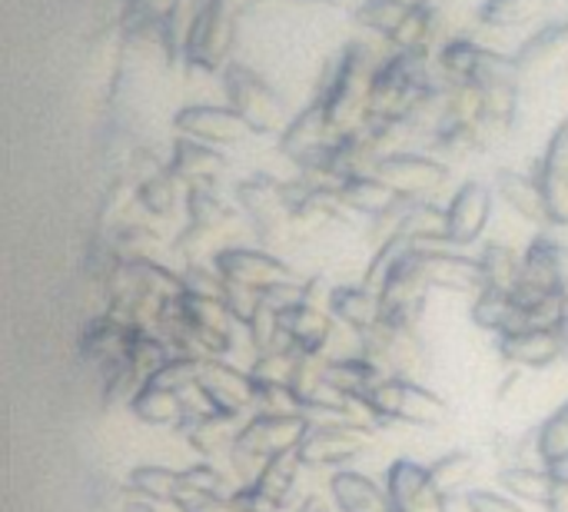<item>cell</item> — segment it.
Segmentation results:
<instances>
[{
    "label": "cell",
    "mask_w": 568,
    "mask_h": 512,
    "mask_svg": "<svg viewBox=\"0 0 568 512\" xmlns=\"http://www.w3.org/2000/svg\"><path fill=\"white\" fill-rule=\"evenodd\" d=\"M173 127L180 137L216 147V150H230L240 147L250 133V127L243 123V117L233 107H213V103H193L183 107L173 117Z\"/></svg>",
    "instance_id": "12"
},
{
    "label": "cell",
    "mask_w": 568,
    "mask_h": 512,
    "mask_svg": "<svg viewBox=\"0 0 568 512\" xmlns=\"http://www.w3.org/2000/svg\"><path fill=\"white\" fill-rule=\"evenodd\" d=\"M489 147H493V140L473 120H443L436 127V150H443L453 160H466V157L483 153Z\"/></svg>",
    "instance_id": "36"
},
{
    "label": "cell",
    "mask_w": 568,
    "mask_h": 512,
    "mask_svg": "<svg viewBox=\"0 0 568 512\" xmlns=\"http://www.w3.org/2000/svg\"><path fill=\"white\" fill-rule=\"evenodd\" d=\"M180 203H186L183 197V183L170 173V170H156L153 177H143L136 183V207L156 220H166L180 210Z\"/></svg>",
    "instance_id": "30"
},
{
    "label": "cell",
    "mask_w": 568,
    "mask_h": 512,
    "mask_svg": "<svg viewBox=\"0 0 568 512\" xmlns=\"http://www.w3.org/2000/svg\"><path fill=\"white\" fill-rule=\"evenodd\" d=\"M236 20H240V13L230 10L223 0L200 3L183 67L193 73H223L230 67V50L236 40Z\"/></svg>",
    "instance_id": "8"
},
{
    "label": "cell",
    "mask_w": 568,
    "mask_h": 512,
    "mask_svg": "<svg viewBox=\"0 0 568 512\" xmlns=\"http://www.w3.org/2000/svg\"><path fill=\"white\" fill-rule=\"evenodd\" d=\"M559 413H562V416H566V420H568V400H566V403H562V406H559Z\"/></svg>",
    "instance_id": "54"
},
{
    "label": "cell",
    "mask_w": 568,
    "mask_h": 512,
    "mask_svg": "<svg viewBox=\"0 0 568 512\" xmlns=\"http://www.w3.org/2000/svg\"><path fill=\"white\" fill-rule=\"evenodd\" d=\"M183 493H203V496H230L223 473L213 463H196L183 470Z\"/></svg>",
    "instance_id": "46"
},
{
    "label": "cell",
    "mask_w": 568,
    "mask_h": 512,
    "mask_svg": "<svg viewBox=\"0 0 568 512\" xmlns=\"http://www.w3.org/2000/svg\"><path fill=\"white\" fill-rule=\"evenodd\" d=\"M549 223L552 227H568V120L559 123V130L549 137V147L536 167Z\"/></svg>",
    "instance_id": "18"
},
{
    "label": "cell",
    "mask_w": 568,
    "mask_h": 512,
    "mask_svg": "<svg viewBox=\"0 0 568 512\" xmlns=\"http://www.w3.org/2000/svg\"><path fill=\"white\" fill-rule=\"evenodd\" d=\"M366 137L369 143L376 147L379 160L389 157V153H403V147L419 133V127L406 117V113H376L366 120Z\"/></svg>",
    "instance_id": "38"
},
{
    "label": "cell",
    "mask_w": 568,
    "mask_h": 512,
    "mask_svg": "<svg viewBox=\"0 0 568 512\" xmlns=\"http://www.w3.org/2000/svg\"><path fill=\"white\" fill-rule=\"evenodd\" d=\"M496 193L526 223H532V227H552L549 223V210H546V197H542V187H539V177L536 173L503 170L499 180H496Z\"/></svg>",
    "instance_id": "23"
},
{
    "label": "cell",
    "mask_w": 568,
    "mask_h": 512,
    "mask_svg": "<svg viewBox=\"0 0 568 512\" xmlns=\"http://www.w3.org/2000/svg\"><path fill=\"white\" fill-rule=\"evenodd\" d=\"M183 210H186V223L203 227V230H210V233H223V230L236 220V207L226 203V200H223L213 187H206V183L186 190Z\"/></svg>",
    "instance_id": "31"
},
{
    "label": "cell",
    "mask_w": 568,
    "mask_h": 512,
    "mask_svg": "<svg viewBox=\"0 0 568 512\" xmlns=\"http://www.w3.org/2000/svg\"><path fill=\"white\" fill-rule=\"evenodd\" d=\"M473 323L479 330H486V333H496V337L513 333L519 327V303H516V297L506 293V290H493V287L479 290L476 300H473Z\"/></svg>",
    "instance_id": "29"
},
{
    "label": "cell",
    "mask_w": 568,
    "mask_h": 512,
    "mask_svg": "<svg viewBox=\"0 0 568 512\" xmlns=\"http://www.w3.org/2000/svg\"><path fill=\"white\" fill-rule=\"evenodd\" d=\"M180 280H183V293H190V297H213V300L226 297V283H223L220 270L213 267V260L210 263H190L180 273Z\"/></svg>",
    "instance_id": "45"
},
{
    "label": "cell",
    "mask_w": 568,
    "mask_h": 512,
    "mask_svg": "<svg viewBox=\"0 0 568 512\" xmlns=\"http://www.w3.org/2000/svg\"><path fill=\"white\" fill-rule=\"evenodd\" d=\"M220 80H223L226 107H233L243 117L250 133H283L286 130L290 120H286L280 93L250 63L230 60V67L220 73Z\"/></svg>",
    "instance_id": "4"
},
{
    "label": "cell",
    "mask_w": 568,
    "mask_h": 512,
    "mask_svg": "<svg viewBox=\"0 0 568 512\" xmlns=\"http://www.w3.org/2000/svg\"><path fill=\"white\" fill-rule=\"evenodd\" d=\"M369 406L379 423H409V426H443L449 420V403L416 383L413 377H386L373 396Z\"/></svg>",
    "instance_id": "6"
},
{
    "label": "cell",
    "mask_w": 568,
    "mask_h": 512,
    "mask_svg": "<svg viewBox=\"0 0 568 512\" xmlns=\"http://www.w3.org/2000/svg\"><path fill=\"white\" fill-rule=\"evenodd\" d=\"M186 190L190 187H203L210 180H216L223 170H226V153L216 150V147H206V143H196V140H186L180 137L176 147H173V160L166 167Z\"/></svg>",
    "instance_id": "22"
},
{
    "label": "cell",
    "mask_w": 568,
    "mask_h": 512,
    "mask_svg": "<svg viewBox=\"0 0 568 512\" xmlns=\"http://www.w3.org/2000/svg\"><path fill=\"white\" fill-rule=\"evenodd\" d=\"M300 512H329V510H326V503H323L320 496H306V500H303V506H300Z\"/></svg>",
    "instance_id": "52"
},
{
    "label": "cell",
    "mask_w": 568,
    "mask_h": 512,
    "mask_svg": "<svg viewBox=\"0 0 568 512\" xmlns=\"http://www.w3.org/2000/svg\"><path fill=\"white\" fill-rule=\"evenodd\" d=\"M479 270H483V290L493 287V290H506V293H516L519 287V277H523V253L506 247V243H486L479 253Z\"/></svg>",
    "instance_id": "32"
},
{
    "label": "cell",
    "mask_w": 568,
    "mask_h": 512,
    "mask_svg": "<svg viewBox=\"0 0 568 512\" xmlns=\"http://www.w3.org/2000/svg\"><path fill=\"white\" fill-rule=\"evenodd\" d=\"M200 393L206 396L213 413H226V416H243V413H256V380L250 370H240L233 363H226L223 357L216 360H203L200 363V380H196Z\"/></svg>",
    "instance_id": "9"
},
{
    "label": "cell",
    "mask_w": 568,
    "mask_h": 512,
    "mask_svg": "<svg viewBox=\"0 0 568 512\" xmlns=\"http://www.w3.org/2000/svg\"><path fill=\"white\" fill-rule=\"evenodd\" d=\"M373 173L383 183H389L396 197L426 200L433 190H439L446 183L449 167L439 163L436 157H423V153H389L376 163Z\"/></svg>",
    "instance_id": "14"
},
{
    "label": "cell",
    "mask_w": 568,
    "mask_h": 512,
    "mask_svg": "<svg viewBox=\"0 0 568 512\" xmlns=\"http://www.w3.org/2000/svg\"><path fill=\"white\" fill-rule=\"evenodd\" d=\"M513 60L519 67V77L532 80H546L568 70V20L546 23L542 30H536L529 40H523Z\"/></svg>",
    "instance_id": "17"
},
{
    "label": "cell",
    "mask_w": 568,
    "mask_h": 512,
    "mask_svg": "<svg viewBox=\"0 0 568 512\" xmlns=\"http://www.w3.org/2000/svg\"><path fill=\"white\" fill-rule=\"evenodd\" d=\"M329 496L339 512H393L386 486L356 470H336L329 476Z\"/></svg>",
    "instance_id": "21"
},
{
    "label": "cell",
    "mask_w": 568,
    "mask_h": 512,
    "mask_svg": "<svg viewBox=\"0 0 568 512\" xmlns=\"http://www.w3.org/2000/svg\"><path fill=\"white\" fill-rule=\"evenodd\" d=\"M213 267L220 270V277L226 283L250 287V290H260V293H266L276 283L293 280V270H290L286 260H280L270 250H253V247H226V250H216L213 253Z\"/></svg>",
    "instance_id": "11"
},
{
    "label": "cell",
    "mask_w": 568,
    "mask_h": 512,
    "mask_svg": "<svg viewBox=\"0 0 568 512\" xmlns=\"http://www.w3.org/2000/svg\"><path fill=\"white\" fill-rule=\"evenodd\" d=\"M406 3H443V0H406Z\"/></svg>",
    "instance_id": "53"
},
{
    "label": "cell",
    "mask_w": 568,
    "mask_h": 512,
    "mask_svg": "<svg viewBox=\"0 0 568 512\" xmlns=\"http://www.w3.org/2000/svg\"><path fill=\"white\" fill-rule=\"evenodd\" d=\"M300 470H306L303 460H300V453H280V456H273V460L263 463V470L256 473L253 486H260L270 500H276L280 506H286V496L293 493V486L300 480Z\"/></svg>",
    "instance_id": "39"
},
{
    "label": "cell",
    "mask_w": 568,
    "mask_h": 512,
    "mask_svg": "<svg viewBox=\"0 0 568 512\" xmlns=\"http://www.w3.org/2000/svg\"><path fill=\"white\" fill-rule=\"evenodd\" d=\"M306 3H320V7H333V10H343V7H359L363 0H306Z\"/></svg>",
    "instance_id": "51"
},
{
    "label": "cell",
    "mask_w": 568,
    "mask_h": 512,
    "mask_svg": "<svg viewBox=\"0 0 568 512\" xmlns=\"http://www.w3.org/2000/svg\"><path fill=\"white\" fill-rule=\"evenodd\" d=\"M310 426L313 423L303 413H253L240 426V436L230 450L233 470L243 476V483H253L266 460H273L280 453H296L300 443L306 440Z\"/></svg>",
    "instance_id": "2"
},
{
    "label": "cell",
    "mask_w": 568,
    "mask_h": 512,
    "mask_svg": "<svg viewBox=\"0 0 568 512\" xmlns=\"http://www.w3.org/2000/svg\"><path fill=\"white\" fill-rule=\"evenodd\" d=\"M130 493L150 500V503H163L173 506L183 493V470H170V466H136L126 476Z\"/></svg>",
    "instance_id": "34"
},
{
    "label": "cell",
    "mask_w": 568,
    "mask_h": 512,
    "mask_svg": "<svg viewBox=\"0 0 568 512\" xmlns=\"http://www.w3.org/2000/svg\"><path fill=\"white\" fill-rule=\"evenodd\" d=\"M130 413L153 430H183L186 423V400L176 390L156 386V383H143L136 390V396L130 400Z\"/></svg>",
    "instance_id": "24"
},
{
    "label": "cell",
    "mask_w": 568,
    "mask_h": 512,
    "mask_svg": "<svg viewBox=\"0 0 568 512\" xmlns=\"http://www.w3.org/2000/svg\"><path fill=\"white\" fill-rule=\"evenodd\" d=\"M243 330H246V340H250V347H253V357L290 347L286 337H283V317H280V310H276L273 303H266V300H260V307L250 313V320L243 323Z\"/></svg>",
    "instance_id": "40"
},
{
    "label": "cell",
    "mask_w": 568,
    "mask_h": 512,
    "mask_svg": "<svg viewBox=\"0 0 568 512\" xmlns=\"http://www.w3.org/2000/svg\"><path fill=\"white\" fill-rule=\"evenodd\" d=\"M449 40V13L443 3H413L409 17L403 27L393 33L396 50H423L429 53L433 47H443Z\"/></svg>",
    "instance_id": "20"
},
{
    "label": "cell",
    "mask_w": 568,
    "mask_h": 512,
    "mask_svg": "<svg viewBox=\"0 0 568 512\" xmlns=\"http://www.w3.org/2000/svg\"><path fill=\"white\" fill-rule=\"evenodd\" d=\"M552 0H486L479 7V20L493 30H516L532 23L536 17H546Z\"/></svg>",
    "instance_id": "37"
},
{
    "label": "cell",
    "mask_w": 568,
    "mask_h": 512,
    "mask_svg": "<svg viewBox=\"0 0 568 512\" xmlns=\"http://www.w3.org/2000/svg\"><path fill=\"white\" fill-rule=\"evenodd\" d=\"M376 53L369 43L353 40L339 50L336 63L326 70L323 87L316 90V103L326 110L333 133H349L366 127L369 120V87L376 77Z\"/></svg>",
    "instance_id": "1"
},
{
    "label": "cell",
    "mask_w": 568,
    "mask_h": 512,
    "mask_svg": "<svg viewBox=\"0 0 568 512\" xmlns=\"http://www.w3.org/2000/svg\"><path fill=\"white\" fill-rule=\"evenodd\" d=\"M536 456H539L542 466L568 456V420L559 410L549 420H542V426L536 433Z\"/></svg>",
    "instance_id": "44"
},
{
    "label": "cell",
    "mask_w": 568,
    "mask_h": 512,
    "mask_svg": "<svg viewBox=\"0 0 568 512\" xmlns=\"http://www.w3.org/2000/svg\"><path fill=\"white\" fill-rule=\"evenodd\" d=\"M336 133H333V127H329V120H326V110L313 100L306 110H300L290 123H286V130L280 133V150L293 160V163H300L306 153H313L316 147H323V143H329Z\"/></svg>",
    "instance_id": "25"
},
{
    "label": "cell",
    "mask_w": 568,
    "mask_h": 512,
    "mask_svg": "<svg viewBox=\"0 0 568 512\" xmlns=\"http://www.w3.org/2000/svg\"><path fill=\"white\" fill-rule=\"evenodd\" d=\"M196 13L200 7L193 0H176L166 13H163V53H166V63L173 70L183 67L186 60V47H190V37H193V23H196Z\"/></svg>",
    "instance_id": "35"
},
{
    "label": "cell",
    "mask_w": 568,
    "mask_h": 512,
    "mask_svg": "<svg viewBox=\"0 0 568 512\" xmlns=\"http://www.w3.org/2000/svg\"><path fill=\"white\" fill-rule=\"evenodd\" d=\"M369 443V430L353 423H316L300 443V460L306 470H339L353 463Z\"/></svg>",
    "instance_id": "10"
},
{
    "label": "cell",
    "mask_w": 568,
    "mask_h": 512,
    "mask_svg": "<svg viewBox=\"0 0 568 512\" xmlns=\"http://www.w3.org/2000/svg\"><path fill=\"white\" fill-rule=\"evenodd\" d=\"M419 270L429 290H453V293H479L483 290V270L476 257L459 253L456 247L443 250H416Z\"/></svg>",
    "instance_id": "16"
},
{
    "label": "cell",
    "mask_w": 568,
    "mask_h": 512,
    "mask_svg": "<svg viewBox=\"0 0 568 512\" xmlns=\"http://www.w3.org/2000/svg\"><path fill=\"white\" fill-rule=\"evenodd\" d=\"M230 503H233V510L236 512H280L283 506L276 503V500H270L260 486H253V483H243L240 490H233L230 493Z\"/></svg>",
    "instance_id": "48"
},
{
    "label": "cell",
    "mask_w": 568,
    "mask_h": 512,
    "mask_svg": "<svg viewBox=\"0 0 568 512\" xmlns=\"http://www.w3.org/2000/svg\"><path fill=\"white\" fill-rule=\"evenodd\" d=\"M546 512H568V486L566 490H556L552 503L546 506Z\"/></svg>",
    "instance_id": "50"
},
{
    "label": "cell",
    "mask_w": 568,
    "mask_h": 512,
    "mask_svg": "<svg viewBox=\"0 0 568 512\" xmlns=\"http://www.w3.org/2000/svg\"><path fill=\"white\" fill-rule=\"evenodd\" d=\"M409 10H413V3H406V0H363L353 10V17H356L359 27H366V30L393 40V33L403 27V20L409 17Z\"/></svg>",
    "instance_id": "41"
},
{
    "label": "cell",
    "mask_w": 568,
    "mask_h": 512,
    "mask_svg": "<svg viewBox=\"0 0 568 512\" xmlns=\"http://www.w3.org/2000/svg\"><path fill=\"white\" fill-rule=\"evenodd\" d=\"M170 357H173V350H170V343L160 333L133 327L130 343H126V367L133 370V377L140 383H150L170 363Z\"/></svg>",
    "instance_id": "33"
},
{
    "label": "cell",
    "mask_w": 568,
    "mask_h": 512,
    "mask_svg": "<svg viewBox=\"0 0 568 512\" xmlns=\"http://www.w3.org/2000/svg\"><path fill=\"white\" fill-rule=\"evenodd\" d=\"M339 197H343V203H346V210L349 213H363V217H379V213H386L399 197L393 193V187L389 183H383L376 173H359V177H349V180H343L339 187Z\"/></svg>",
    "instance_id": "28"
},
{
    "label": "cell",
    "mask_w": 568,
    "mask_h": 512,
    "mask_svg": "<svg viewBox=\"0 0 568 512\" xmlns=\"http://www.w3.org/2000/svg\"><path fill=\"white\" fill-rule=\"evenodd\" d=\"M466 510L469 512H532L526 510V503L506 496V493H496V490H469L466 493Z\"/></svg>",
    "instance_id": "47"
},
{
    "label": "cell",
    "mask_w": 568,
    "mask_h": 512,
    "mask_svg": "<svg viewBox=\"0 0 568 512\" xmlns=\"http://www.w3.org/2000/svg\"><path fill=\"white\" fill-rule=\"evenodd\" d=\"M556 330V337H559V347H562V360H568V313L552 327Z\"/></svg>",
    "instance_id": "49"
},
{
    "label": "cell",
    "mask_w": 568,
    "mask_h": 512,
    "mask_svg": "<svg viewBox=\"0 0 568 512\" xmlns=\"http://www.w3.org/2000/svg\"><path fill=\"white\" fill-rule=\"evenodd\" d=\"M433 80L429 53L423 50H396L389 60L376 67L369 87V117L376 113H406L419 90Z\"/></svg>",
    "instance_id": "7"
},
{
    "label": "cell",
    "mask_w": 568,
    "mask_h": 512,
    "mask_svg": "<svg viewBox=\"0 0 568 512\" xmlns=\"http://www.w3.org/2000/svg\"><path fill=\"white\" fill-rule=\"evenodd\" d=\"M329 313L336 317V323L356 333H369L383 320V300L369 287H333Z\"/></svg>",
    "instance_id": "26"
},
{
    "label": "cell",
    "mask_w": 568,
    "mask_h": 512,
    "mask_svg": "<svg viewBox=\"0 0 568 512\" xmlns=\"http://www.w3.org/2000/svg\"><path fill=\"white\" fill-rule=\"evenodd\" d=\"M493 217V190L479 180L463 183L453 200L446 203V237L453 247H469L476 243Z\"/></svg>",
    "instance_id": "15"
},
{
    "label": "cell",
    "mask_w": 568,
    "mask_h": 512,
    "mask_svg": "<svg viewBox=\"0 0 568 512\" xmlns=\"http://www.w3.org/2000/svg\"><path fill=\"white\" fill-rule=\"evenodd\" d=\"M236 200L266 247L296 240V210H293L290 183H280L270 173H253L236 187Z\"/></svg>",
    "instance_id": "3"
},
{
    "label": "cell",
    "mask_w": 568,
    "mask_h": 512,
    "mask_svg": "<svg viewBox=\"0 0 568 512\" xmlns=\"http://www.w3.org/2000/svg\"><path fill=\"white\" fill-rule=\"evenodd\" d=\"M110 247L126 263H133V260H153L160 253V237L150 227H143V223H133V227L130 223H120L116 233L110 237Z\"/></svg>",
    "instance_id": "42"
},
{
    "label": "cell",
    "mask_w": 568,
    "mask_h": 512,
    "mask_svg": "<svg viewBox=\"0 0 568 512\" xmlns=\"http://www.w3.org/2000/svg\"><path fill=\"white\" fill-rule=\"evenodd\" d=\"M386 493H389L393 512H449V496L433 483L429 466L416 460L389 463Z\"/></svg>",
    "instance_id": "13"
},
{
    "label": "cell",
    "mask_w": 568,
    "mask_h": 512,
    "mask_svg": "<svg viewBox=\"0 0 568 512\" xmlns=\"http://www.w3.org/2000/svg\"><path fill=\"white\" fill-rule=\"evenodd\" d=\"M439 73L453 87H479V90L523 80L513 57H506L499 50H489V47H483V43H476L469 37H449L439 47Z\"/></svg>",
    "instance_id": "5"
},
{
    "label": "cell",
    "mask_w": 568,
    "mask_h": 512,
    "mask_svg": "<svg viewBox=\"0 0 568 512\" xmlns=\"http://www.w3.org/2000/svg\"><path fill=\"white\" fill-rule=\"evenodd\" d=\"M499 486H503L506 496H513V500H519L526 506H542V510L556 496V483H552V476L546 473L542 463H536V466L532 463H509V466H503Z\"/></svg>",
    "instance_id": "27"
},
{
    "label": "cell",
    "mask_w": 568,
    "mask_h": 512,
    "mask_svg": "<svg viewBox=\"0 0 568 512\" xmlns=\"http://www.w3.org/2000/svg\"><path fill=\"white\" fill-rule=\"evenodd\" d=\"M499 357L516 370H549L562 360V347L552 327H526L499 337Z\"/></svg>",
    "instance_id": "19"
},
{
    "label": "cell",
    "mask_w": 568,
    "mask_h": 512,
    "mask_svg": "<svg viewBox=\"0 0 568 512\" xmlns=\"http://www.w3.org/2000/svg\"><path fill=\"white\" fill-rule=\"evenodd\" d=\"M429 473H433V483L446 496H456V493H463L469 486V480L476 473V460H473V453L456 450V453H446L436 463H429Z\"/></svg>",
    "instance_id": "43"
}]
</instances>
